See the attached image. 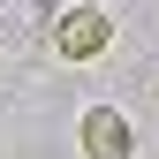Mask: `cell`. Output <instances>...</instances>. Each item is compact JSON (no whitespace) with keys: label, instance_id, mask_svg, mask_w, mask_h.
Listing matches in <instances>:
<instances>
[{"label":"cell","instance_id":"cell-1","mask_svg":"<svg viewBox=\"0 0 159 159\" xmlns=\"http://www.w3.org/2000/svg\"><path fill=\"white\" fill-rule=\"evenodd\" d=\"M46 46H53V61H98V53L114 46V15L98 8V0H76V8L53 15Z\"/></svg>","mask_w":159,"mask_h":159},{"label":"cell","instance_id":"cell-2","mask_svg":"<svg viewBox=\"0 0 159 159\" xmlns=\"http://www.w3.org/2000/svg\"><path fill=\"white\" fill-rule=\"evenodd\" d=\"M76 144H84V159H136V129L121 106H84L76 114Z\"/></svg>","mask_w":159,"mask_h":159}]
</instances>
